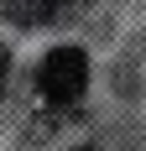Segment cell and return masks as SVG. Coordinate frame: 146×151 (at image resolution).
<instances>
[{"label": "cell", "instance_id": "obj_1", "mask_svg": "<svg viewBox=\"0 0 146 151\" xmlns=\"http://www.w3.org/2000/svg\"><path fill=\"white\" fill-rule=\"evenodd\" d=\"M37 89H42V99H52V104H73V99L89 89V58L78 47H52L42 58V68H37Z\"/></svg>", "mask_w": 146, "mask_h": 151}, {"label": "cell", "instance_id": "obj_2", "mask_svg": "<svg viewBox=\"0 0 146 151\" xmlns=\"http://www.w3.org/2000/svg\"><path fill=\"white\" fill-rule=\"evenodd\" d=\"M84 5V0H5V16L16 26H47V21H63Z\"/></svg>", "mask_w": 146, "mask_h": 151}, {"label": "cell", "instance_id": "obj_3", "mask_svg": "<svg viewBox=\"0 0 146 151\" xmlns=\"http://www.w3.org/2000/svg\"><path fill=\"white\" fill-rule=\"evenodd\" d=\"M5 73H11V52L0 47V94H5Z\"/></svg>", "mask_w": 146, "mask_h": 151}]
</instances>
